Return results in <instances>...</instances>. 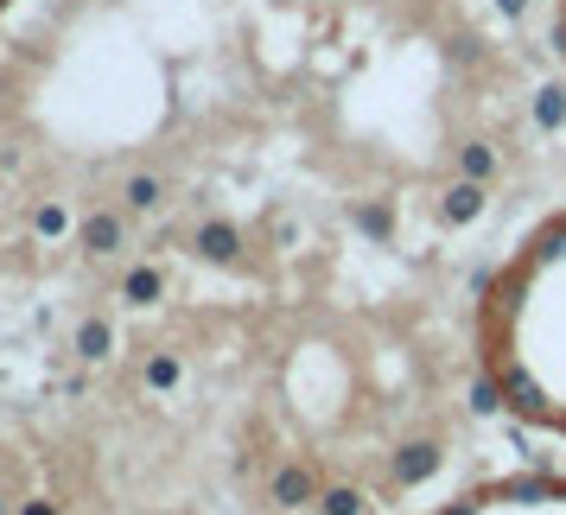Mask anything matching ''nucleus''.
Instances as JSON below:
<instances>
[{"instance_id": "0eeeda50", "label": "nucleus", "mask_w": 566, "mask_h": 515, "mask_svg": "<svg viewBox=\"0 0 566 515\" xmlns=\"http://www.w3.org/2000/svg\"><path fill=\"white\" fill-rule=\"evenodd\" d=\"M554 496H566V477H554V471H528V477L496 484V503H554Z\"/></svg>"}, {"instance_id": "f03ea898", "label": "nucleus", "mask_w": 566, "mask_h": 515, "mask_svg": "<svg viewBox=\"0 0 566 515\" xmlns=\"http://www.w3.org/2000/svg\"><path fill=\"white\" fill-rule=\"evenodd\" d=\"M191 255L210 261V267H235V261H242V230L223 223V217H210V223L191 230Z\"/></svg>"}, {"instance_id": "4be33fe9", "label": "nucleus", "mask_w": 566, "mask_h": 515, "mask_svg": "<svg viewBox=\"0 0 566 515\" xmlns=\"http://www.w3.org/2000/svg\"><path fill=\"white\" fill-rule=\"evenodd\" d=\"M0 515H13V503H7V496H0Z\"/></svg>"}, {"instance_id": "ddd939ff", "label": "nucleus", "mask_w": 566, "mask_h": 515, "mask_svg": "<svg viewBox=\"0 0 566 515\" xmlns=\"http://www.w3.org/2000/svg\"><path fill=\"white\" fill-rule=\"evenodd\" d=\"M547 261H566V217L547 223V230L535 235V249H528V267H547Z\"/></svg>"}, {"instance_id": "4468645a", "label": "nucleus", "mask_w": 566, "mask_h": 515, "mask_svg": "<svg viewBox=\"0 0 566 515\" xmlns=\"http://www.w3.org/2000/svg\"><path fill=\"white\" fill-rule=\"evenodd\" d=\"M369 503H363V490H350V484H332L325 496H318V515H363Z\"/></svg>"}, {"instance_id": "412c9836", "label": "nucleus", "mask_w": 566, "mask_h": 515, "mask_svg": "<svg viewBox=\"0 0 566 515\" xmlns=\"http://www.w3.org/2000/svg\"><path fill=\"white\" fill-rule=\"evenodd\" d=\"M439 515H478V496L471 503H452V509H439Z\"/></svg>"}, {"instance_id": "39448f33", "label": "nucleus", "mask_w": 566, "mask_h": 515, "mask_svg": "<svg viewBox=\"0 0 566 515\" xmlns=\"http://www.w3.org/2000/svg\"><path fill=\"white\" fill-rule=\"evenodd\" d=\"M439 459H446V452H439L433 439H413V445H401V452H395V464H388V471H395V484H401V490H413V484H427V477L439 471Z\"/></svg>"}, {"instance_id": "7ed1b4c3", "label": "nucleus", "mask_w": 566, "mask_h": 515, "mask_svg": "<svg viewBox=\"0 0 566 515\" xmlns=\"http://www.w3.org/2000/svg\"><path fill=\"white\" fill-rule=\"evenodd\" d=\"M318 496H325V490H318V477H312L306 464H281L274 484H268V503H274V509H318Z\"/></svg>"}, {"instance_id": "6e6552de", "label": "nucleus", "mask_w": 566, "mask_h": 515, "mask_svg": "<svg viewBox=\"0 0 566 515\" xmlns=\"http://www.w3.org/2000/svg\"><path fill=\"white\" fill-rule=\"evenodd\" d=\"M496 166H503V159H496V147H490V140H464V147H459V179L490 185V179H496Z\"/></svg>"}, {"instance_id": "9b49d317", "label": "nucleus", "mask_w": 566, "mask_h": 515, "mask_svg": "<svg viewBox=\"0 0 566 515\" xmlns=\"http://www.w3.org/2000/svg\"><path fill=\"white\" fill-rule=\"evenodd\" d=\"M159 293H166V274H159V267H134L128 281H122V299H128V306H154Z\"/></svg>"}, {"instance_id": "f3484780", "label": "nucleus", "mask_w": 566, "mask_h": 515, "mask_svg": "<svg viewBox=\"0 0 566 515\" xmlns=\"http://www.w3.org/2000/svg\"><path fill=\"white\" fill-rule=\"evenodd\" d=\"M147 388H179V357H154L147 362Z\"/></svg>"}, {"instance_id": "f8f14e48", "label": "nucleus", "mask_w": 566, "mask_h": 515, "mask_svg": "<svg viewBox=\"0 0 566 515\" xmlns=\"http://www.w3.org/2000/svg\"><path fill=\"white\" fill-rule=\"evenodd\" d=\"M108 344H115V332H108L103 318H83V325H77V357L83 362H103Z\"/></svg>"}, {"instance_id": "6ab92c4d", "label": "nucleus", "mask_w": 566, "mask_h": 515, "mask_svg": "<svg viewBox=\"0 0 566 515\" xmlns=\"http://www.w3.org/2000/svg\"><path fill=\"white\" fill-rule=\"evenodd\" d=\"M20 515H57L52 496H32V503H20Z\"/></svg>"}, {"instance_id": "a211bd4d", "label": "nucleus", "mask_w": 566, "mask_h": 515, "mask_svg": "<svg viewBox=\"0 0 566 515\" xmlns=\"http://www.w3.org/2000/svg\"><path fill=\"white\" fill-rule=\"evenodd\" d=\"M64 223H71V217H64L57 204H39V217H32V230L39 235H64Z\"/></svg>"}, {"instance_id": "2eb2a0df", "label": "nucleus", "mask_w": 566, "mask_h": 515, "mask_svg": "<svg viewBox=\"0 0 566 515\" xmlns=\"http://www.w3.org/2000/svg\"><path fill=\"white\" fill-rule=\"evenodd\" d=\"M471 408L478 413H503V388H496V376H478V382H471Z\"/></svg>"}, {"instance_id": "aec40b11", "label": "nucleus", "mask_w": 566, "mask_h": 515, "mask_svg": "<svg viewBox=\"0 0 566 515\" xmlns=\"http://www.w3.org/2000/svg\"><path fill=\"white\" fill-rule=\"evenodd\" d=\"M496 13H503V20H522V13H528V0H496Z\"/></svg>"}, {"instance_id": "20e7f679", "label": "nucleus", "mask_w": 566, "mask_h": 515, "mask_svg": "<svg viewBox=\"0 0 566 515\" xmlns=\"http://www.w3.org/2000/svg\"><path fill=\"white\" fill-rule=\"evenodd\" d=\"M128 242V223H122V210H90L77 223V249L83 255H115Z\"/></svg>"}, {"instance_id": "9d476101", "label": "nucleus", "mask_w": 566, "mask_h": 515, "mask_svg": "<svg viewBox=\"0 0 566 515\" xmlns=\"http://www.w3.org/2000/svg\"><path fill=\"white\" fill-rule=\"evenodd\" d=\"M122 198H128V210H140V217H147V210L166 204V179H159V172H134Z\"/></svg>"}, {"instance_id": "1a4fd4ad", "label": "nucleus", "mask_w": 566, "mask_h": 515, "mask_svg": "<svg viewBox=\"0 0 566 515\" xmlns=\"http://www.w3.org/2000/svg\"><path fill=\"white\" fill-rule=\"evenodd\" d=\"M535 128L541 134L566 128V83H541L535 90Z\"/></svg>"}, {"instance_id": "dca6fc26", "label": "nucleus", "mask_w": 566, "mask_h": 515, "mask_svg": "<svg viewBox=\"0 0 566 515\" xmlns=\"http://www.w3.org/2000/svg\"><path fill=\"white\" fill-rule=\"evenodd\" d=\"M357 230L376 235V242H388V210L382 204H357Z\"/></svg>"}, {"instance_id": "423d86ee", "label": "nucleus", "mask_w": 566, "mask_h": 515, "mask_svg": "<svg viewBox=\"0 0 566 515\" xmlns=\"http://www.w3.org/2000/svg\"><path fill=\"white\" fill-rule=\"evenodd\" d=\"M484 204H490V191L478 179H452V185H446V198H439V217L459 230V223H478V217H484Z\"/></svg>"}, {"instance_id": "f257e3e1", "label": "nucleus", "mask_w": 566, "mask_h": 515, "mask_svg": "<svg viewBox=\"0 0 566 515\" xmlns=\"http://www.w3.org/2000/svg\"><path fill=\"white\" fill-rule=\"evenodd\" d=\"M490 376L503 388V408L510 413H528V420H554V401H547V388L522 369V362H490Z\"/></svg>"}]
</instances>
